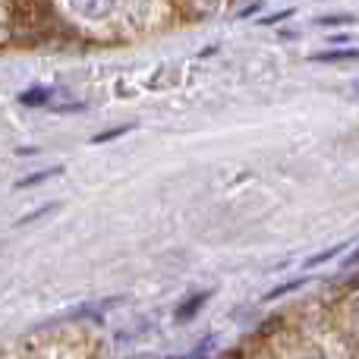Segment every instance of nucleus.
<instances>
[{
	"mask_svg": "<svg viewBox=\"0 0 359 359\" xmlns=\"http://www.w3.org/2000/svg\"><path fill=\"white\" fill-rule=\"evenodd\" d=\"M120 299H123V297L92 299V303H82V306H73V309H67V312H63V318H67V322H79V318H92V322H101V316H104L107 309H114V306H120Z\"/></svg>",
	"mask_w": 359,
	"mask_h": 359,
	"instance_id": "1",
	"label": "nucleus"
},
{
	"mask_svg": "<svg viewBox=\"0 0 359 359\" xmlns=\"http://www.w3.org/2000/svg\"><path fill=\"white\" fill-rule=\"evenodd\" d=\"M208 297H211L208 290H205V293H196V297H189V299H186L183 306H177L174 318H177V322H189V318L196 316V312H198V309H202V306H205V299H208Z\"/></svg>",
	"mask_w": 359,
	"mask_h": 359,
	"instance_id": "2",
	"label": "nucleus"
},
{
	"mask_svg": "<svg viewBox=\"0 0 359 359\" xmlns=\"http://www.w3.org/2000/svg\"><path fill=\"white\" fill-rule=\"evenodd\" d=\"M316 63H344V60H359V48H341V50H322L312 54Z\"/></svg>",
	"mask_w": 359,
	"mask_h": 359,
	"instance_id": "3",
	"label": "nucleus"
},
{
	"mask_svg": "<svg viewBox=\"0 0 359 359\" xmlns=\"http://www.w3.org/2000/svg\"><path fill=\"white\" fill-rule=\"evenodd\" d=\"M50 95H54L50 88H29V92L19 95V101H22L25 107H38V104H48Z\"/></svg>",
	"mask_w": 359,
	"mask_h": 359,
	"instance_id": "4",
	"label": "nucleus"
},
{
	"mask_svg": "<svg viewBox=\"0 0 359 359\" xmlns=\"http://www.w3.org/2000/svg\"><path fill=\"white\" fill-rule=\"evenodd\" d=\"M341 249H350V243H341V246H331V249H325V252H316V255H309V259L303 262V268H318V265H325V262H331Z\"/></svg>",
	"mask_w": 359,
	"mask_h": 359,
	"instance_id": "5",
	"label": "nucleus"
},
{
	"mask_svg": "<svg viewBox=\"0 0 359 359\" xmlns=\"http://www.w3.org/2000/svg\"><path fill=\"white\" fill-rule=\"evenodd\" d=\"M306 280H309V278H306V274H303V278H297V280H287V284H280V287H274V290H268L262 299H280V297H287V293L299 290V287H303Z\"/></svg>",
	"mask_w": 359,
	"mask_h": 359,
	"instance_id": "6",
	"label": "nucleus"
},
{
	"mask_svg": "<svg viewBox=\"0 0 359 359\" xmlns=\"http://www.w3.org/2000/svg\"><path fill=\"white\" fill-rule=\"evenodd\" d=\"M215 347V337H205L196 350H189L186 356H158V359H208V350Z\"/></svg>",
	"mask_w": 359,
	"mask_h": 359,
	"instance_id": "7",
	"label": "nucleus"
},
{
	"mask_svg": "<svg viewBox=\"0 0 359 359\" xmlns=\"http://www.w3.org/2000/svg\"><path fill=\"white\" fill-rule=\"evenodd\" d=\"M57 174H63V170H60V168H48V170H38V174H32V177L19 180V183H16V189H25V186H35V183H44V180H50V177H57Z\"/></svg>",
	"mask_w": 359,
	"mask_h": 359,
	"instance_id": "8",
	"label": "nucleus"
},
{
	"mask_svg": "<svg viewBox=\"0 0 359 359\" xmlns=\"http://www.w3.org/2000/svg\"><path fill=\"white\" fill-rule=\"evenodd\" d=\"M54 208H57L54 202H50V205H41V208H35V211H29V215H22V217H19V221H16V227H25V224H32V221H41V217H48Z\"/></svg>",
	"mask_w": 359,
	"mask_h": 359,
	"instance_id": "9",
	"label": "nucleus"
},
{
	"mask_svg": "<svg viewBox=\"0 0 359 359\" xmlns=\"http://www.w3.org/2000/svg\"><path fill=\"white\" fill-rule=\"evenodd\" d=\"M133 126L126 123V126H117V130H107V133H98V136L92 139L95 145H104V142H111V139H120V136H126V133H130Z\"/></svg>",
	"mask_w": 359,
	"mask_h": 359,
	"instance_id": "10",
	"label": "nucleus"
},
{
	"mask_svg": "<svg viewBox=\"0 0 359 359\" xmlns=\"http://www.w3.org/2000/svg\"><path fill=\"white\" fill-rule=\"evenodd\" d=\"M73 10L88 13V16H98V13H107V10H114V6H111V4H76Z\"/></svg>",
	"mask_w": 359,
	"mask_h": 359,
	"instance_id": "11",
	"label": "nucleus"
},
{
	"mask_svg": "<svg viewBox=\"0 0 359 359\" xmlns=\"http://www.w3.org/2000/svg\"><path fill=\"white\" fill-rule=\"evenodd\" d=\"M350 19L347 16H328V19H318V25H325V29H331V25H347Z\"/></svg>",
	"mask_w": 359,
	"mask_h": 359,
	"instance_id": "12",
	"label": "nucleus"
},
{
	"mask_svg": "<svg viewBox=\"0 0 359 359\" xmlns=\"http://www.w3.org/2000/svg\"><path fill=\"white\" fill-rule=\"evenodd\" d=\"M287 16H293V10H280V13H274V16H268L265 19V25H274V22H284Z\"/></svg>",
	"mask_w": 359,
	"mask_h": 359,
	"instance_id": "13",
	"label": "nucleus"
},
{
	"mask_svg": "<svg viewBox=\"0 0 359 359\" xmlns=\"http://www.w3.org/2000/svg\"><path fill=\"white\" fill-rule=\"evenodd\" d=\"M347 265H359V249H356V252H350V255H347Z\"/></svg>",
	"mask_w": 359,
	"mask_h": 359,
	"instance_id": "14",
	"label": "nucleus"
},
{
	"mask_svg": "<svg viewBox=\"0 0 359 359\" xmlns=\"http://www.w3.org/2000/svg\"><path fill=\"white\" fill-rule=\"evenodd\" d=\"M0 29H4V6H0Z\"/></svg>",
	"mask_w": 359,
	"mask_h": 359,
	"instance_id": "15",
	"label": "nucleus"
},
{
	"mask_svg": "<svg viewBox=\"0 0 359 359\" xmlns=\"http://www.w3.org/2000/svg\"><path fill=\"white\" fill-rule=\"evenodd\" d=\"M356 318H359V299H356Z\"/></svg>",
	"mask_w": 359,
	"mask_h": 359,
	"instance_id": "16",
	"label": "nucleus"
},
{
	"mask_svg": "<svg viewBox=\"0 0 359 359\" xmlns=\"http://www.w3.org/2000/svg\"><path fill=\"white\" fill-rule=\"evenodd\" d=\"M353 284H359V278H356V280H353Z\"/></svg>",
	"mask_w": 359,
	"mask_h": 359,
	"instance_id": "17",
	"label": "nucleus"
}]
</instances>
